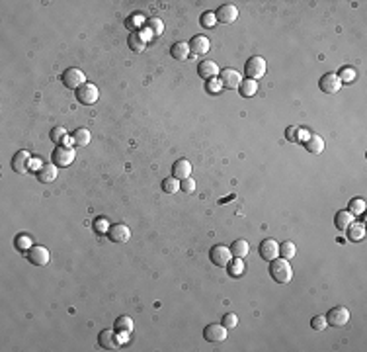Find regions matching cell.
Segmentation results:
<instances>
[{
  "instance_id": "cell-1",
  "label": "cell",
  "mask_w": 367,
  "mask_h": 352,
  "mask_svg": "<svg viewBox=\"0 0 367 352\" xmlns=\"http://www.w3.org/2000/svg\"><path fill=\"white\" fill-rule=\"evenodd\" d=\"M269 274L277 284H289L293 280V268L287 258H273L269 264Z\"/></svg>"
},
{
  "instance_id": "cell-2",
  "label": "cell",
  "mask_w": 367,
  "mask_h": 352,
  "mask_svg": "<svg viewBox=\"0 0 367 352\" xmlns=\"http://www.w3.org/2000/svg\"><path fill=\"white\" fill-rule=\"evenodd\" d=\"M61 82H63L67 88H70V90H78L82 84H86V77H84V73H82L80 69L70 67V69H67V71L61 75Z\"/></svg>"
},
{
  "instance_id": "cell-3",
  "label": "cell",
  "mask_w": 367,
  "mask_h": 352,
  "mask_svg": "<svg viewBox=\"0 0 367 352\" xmlns=\"http://www.w3.org/2000/svg\"><path fill=\"white\" fill-rule=\"evenodd\" d=\"M74 92H76L78 102L84 104V106H92V104H96L98 98H100V90H98V86L92 84V82L82 84V86H80L78 90H74Z\"/></svg>"
},
{
  "instance_id": "cell-4",
  "label": "cell",
  "mask_w": 367,
  "mask_h": 352,
  "mask_svg": "<svg viewBox=\"0 0 367 352\" xmlns=\"http://www.w3.org/2000/svg\"><path fill=\"white\" fill-rule=\"evenodd\" d=\"M74 158H76V153H74V149H72V147H67V145H57V149L53 151V162H55L57 166H61V168L70 166V164L74 162Z\"/></svg>"
},
{
  "instance_id": "cell-5",
  "label": "cell",
  "mask_w": 367,
  "mask_h": 352,
  "mask_svg": "<svg viewBox=\"0 0 367 352\" xmlns=\"http://www.w3.org/2000/svg\"><path fill=\"white\" fill-rule=\"evenodd\" d=\"M244 71H246V77L252 78V80L262 78L264 75H266V59H264V57H258V55H256V57H250V59L246 61Z\"/></svg>"
},
{
  "instance_id": "cell-6",
  "label": "cell",
  "mask_w": 367,
  "mask_h": 352,
  "mask_svg": "<svg viewBox=\"0 0 367 352\" xmlns=\"http://www.w3.org/2000/svg\"><path fill=\"white\" fill-rule=\"evenodd\" d=\"M326 321H328V325H332V327H344V325L350 321V311H348V307H344V305L332 307V309L326 313Z\"/></svg>"
},
{
  "instance_id": "cell-7",
  "label": "cell",
  "mask_w": 367,
  "mask_h": 352,
  "mask_svg": "<svg viewBox=\"0 0 367 352\" xmlns=\"http://www.w3.org/2000/svg\"><path fill=\"white\" fill-rule=\"evenodd\" d=\"M203 337H205V341H209V343H223V341H227V337H229V329L221 323H211V325H207L205 329H203Z\"/></svg>"
},
{
  "instance_id": "cell-8",
  "label": "cell",
  "mask_w": 367,
  "mask_h": 352,
  "mask_svg": "<svg viewBox=\"0 0 367 352\" xmlns=\"http://www.w3.org/2000/svg\"><path fill=\"white\" fill-rule=\"evenodd\" d=\"M215 18H217V22H221V24H233V22H236V18H238V8H236L234 4H223V6L217 8Z\"/></svg>"
},
{
  "instance_id": "cell-9",
  "label": "cell",
  "mask_w": 367,
  "mask_h": 352,
  "mask_svg": "<svg viewBox=\"0 0 367 352\" xmlns=\"http://www.w3.org/2000/svg\"><path fill=\"white\" fill-rule=\"evenodd\" d=\"M219 80H221L223 88H231V90H234V88H238V86H240L242 77H240V73H238V71L225 69V71H221V73H219Z\"/></svg>"
},
{
  "instance_id": "cell-10",
  "label": "cell",
  "mask_w": 367,
  "mask_h": 352,
  "mask_svg": "<svg viewBox=\"0 0 367 352\" xmlns=\"http://www.w3.org/2000/svg\"><path fill=\"white\" fill-rule=\"evenodd\" d=\"M318 86H320V90L326 92V94H336V92L342 88V80L338 78L336 73H326V75L320 78Z\"/></svg>"
},
{
  "instance_id": "cell-11",
  "label": "cell",
  "mask_w": 367,
  "mask_h": 352,
  "mask_svg": "<svg viewBox=\"0 0 367 352\" xmlns=\"http://www.w3.org/2000/svg\"><path fill=\"white\" fill-rule=\"evenodd\" d=\"M231 256H233V254H231V249L225 247V245H215L209 252L211 262H213L215 266H229Z\"/></svg>"
},
{
  "instance_id": "cell-12",
  "label": "cell",
  "mask_w": 367,
  "mask_h": 352,
  "mask_svg": "<svg viewBox=\"0 0 367 352\" xmlns=\"http://www.w3.org/2000/svg\"><path fill=\"white\" fill-rule=\"evenodd\" d=\"M30 162H32V155L28 151H18L12 158V170L18 174H28L30 170Z\"/></svg>"
},
{
  "instance_id": "cell-13",
  "label": "cell",
  "mask_w": 367,
  "mask_h": 352,
  "mask_svg": "<svg viewBox=\"0 0 367 352\" xmlns=\"http://www.w3.org/2000/svg\"><path fill=\"white\" fill-rule=\"evenodd\" d=\"M28 260L32 262V264H35V266H45V264H49V260H51V254H49V251L45 249V247H32L30 251H28Z\"/></svg>"
},
{
  "instance_id": "cell-14",
  "label": "cell",
  "mask_w": 367,
  "mask_h": 352,
  "mask_svg": "<svg viewBox=\"0 0 367 352\" xmlns=\"http://www.w3.org/2000/svg\"><path fill=\"white\" fill-rule=\"evenodd\" d=\"M107 237H109L113 243H127V241L131 239V229H129L125 223H117V225H111V227H109Z\"/></svg>"
},
{
  "instance_id": "cell-15",
  "label": "cell",
  "mask_w": 367,
  "mask_h": 352,
  "mask_svg": "<svg viewBox=\"0 0 367 352\" xmlns=\"http://www.w3.org/2000/svg\"><path fill=\"white\" fill-rule=\"evenodd\" d=\"M260 254H262L264 260H273L279 256V245L275 239H264L262 245H260Z\"/></svg>"
},
{
  "instance_id": "cell-16",
  "label": "cell",
  "mask_w": 367,
  "mask_h": 352,
  "mask_svg": "<svg viewBox=\"0 0 367 352\" xmlns=\"http://www.w3.org/2000/svg\"><path fill=\"white\" fill-rule=\"evenodd\" d=\"M172 176L178 178V180H184V178H190L192 176V162L186 160V158H180L174 162L172 166Z\"/></svg>"
},
{
  "instance_id": "cell-17",
  "label": "cell",
  "mask_w": 367,
  "mask_h": 352,
  "mask_svg": "<svg viewBox=\"0 0 367 352\" xmlns=\"http://www.w3.org/2000/svg\"><path fill=\"white\" fill-rule=\"evenodd\" d=\"M211 47V41L207 36H194L192 41H190V51L196 53V55H205Z\"/></svg>"
},
{
  "instance_id": "cell-18",
  "label": "cell",
  "mask_w": 367,
  "mask_h": 352,
  "mask_svg": "<svg viewBox=\"0 0 367 352\" xmlns=\"http://www.w3.org/2000/svg\"><path fill=\"white\" fill-rule=\"evenodd\" d=\"M57 164L55 162H45V164H41L39 166V170H37V180L39 182H43V184H49V182H53L55 178H57Z\"/></svg>"
},
{
  "instance_id": "cell-19",
  "label": "cell",
  "mask_w": 367,
  "mask_h": 352,
  "mask_svg": "<svg viewBox=\"0 0 367 352\" xmlns=\"http://www.w3.org/2000/svg\"><path fill=\"white\" fill-rule=\"evenodd\" d=\"M98 343H100V347H102V349H105V351H115V349L119 347V339H117V337H115V333H113V331H109V329H105V331H102V333H100Z\"/></svg>"
},
{
  "instance_id": "cell-20",
  "label": "cell",
  "mask_w": 367,
  "mask_h": 352,
  "mask_svg": "<svg viewBox=\"0 0 367 352\" xmlns=\"http://www.w3.org/2000/svg\"><path fill=\"white\" fill-rule=\"evenodd\" d=\"M198 73H200L201 78L211 80V78H217V75H219L221 71H219V67H217L215 61H201L200 67H198Z\"/></svg>"
},
{
  "instance_id": "cell-21",
  "label": "cell",
  "mask_w": 367,
  "mask_h": 352,
  "mask_svg": "<svg viewBox=\"0 0 367 352\" xmlns=\"http://www.w3.org/2000/svg\"><path fill=\"white\" fill-rule=\"evenodd\" d=\"M190 43H186V41H176L172 47H170V55L174 57V59H178V61H186L188 57H190Z\"/></svg>"
},
{
  "instance_id": "cell-22",
  "label": "cell",
  "mask_w": 367,
  "mask_h": 352,
  "mask_svg": "<svg viewBox=\"0 0 367 352\" xmlns=\"http://www.w3.org/2000/svg\"><path fill=\"white\" fill-rule=\"evenodd\" d=\"M90 139H92V135H90V131H88L86 127H78V129H74V133H72V143H74L76 147H86V145H90Z\"/></svg>"
},
{
  "instance_id": "cell-23",
  "label": "cell",
  "mask_w": 367,
  "mask_h": 352,
  "mask_svg": "<svg viewBox=\"0 0 367 352\" xmlns=\"http://www.w3.org/2000/svg\"><path fill=\"white\" fill-rule=\"evenodd\" d=\"M127 45H129V49L131 51L141 53V51H145V47H147V39H145L139 32H135V34H131V36L127 38Z\"/></svg>"
},
{
  "instance_id": "cell-24",
  "label": "cell",
  "mask_w": 367,
  "mask_h": 352,
  "mask_svg": "<svg viewBox=\"0 0 367 352\" xmlns=\"http://www.w3.org/2000/svg\"><path fill=\"white\" fill-rule=\"evenodd\" d=\"M238 92H240V96H242V98H252V96L258 92V82H256V80H252V78H246V80H242V82H240Z\"/></svg>"
},
{
  "instance_id": "cell-25",
  "label": "cell",
  "mask_w": 367,
  "mask_h": 352,
  "mask_svg": "<svg viewBox=\"0 0 367 352\" xmlns=\"http://www.w3.org/2000/svg\"><path fill=\"white\" fill-rule=\"evenodd\" d=\"M352 223H354V215H352L350 211H346V209H344V211H338L336 217H334V225H336L340 231H346Z\"/></svg>"
},
{
  "instance_id": "cell-26",
  "label": "cell",
  "mask_w": 367,
  "mask_h": 352,
  "mask_svg": "<svg viewBox=\"0 0 367 352\" xmlns=\"http://www.w3.org/2000/svg\"><path fill=\"white\" fill-rule=\"evenodd\" d=\"M305 147H307V151L313 153V155H320V153L324 151V139H322L320 135L313 133V135H309V139H307Z\"/></svg>"
},
{
  "instance_id": "cell-27",
  "label": "cell",
  "mask_w": 367,
  "mask_h": 352,
  "mask_svg": "<svg viewBox=\"0 0 367 352\" xmlns=\"http://www.w3.org/2000/svg\"><path fill=\"white\" fill-rule=\"evenodd\" d=\"M248 252H250V245H248L244 239H236V241L231 245V254H233L234 258H244Z\"/></svg>"
},
{
  "instance_id": "cell-28",
  "label": "cell",
  "mask_w": 367,
  "mask_h": 352,
  "mask_svg": "<svg viewBox=\"0 0 367 352\" xmlns=\"http://www.w3.org/2000/svg\"><path fill=\"white\" fill-rule=\"evenodd\" d=\"M115 331H119V333H133V329H135V323H133V319L131 317H127V315H121V317H117L115 319Z\"/></svg>"
},
{
  "instance_id": "cell-29",
  "label": "cell",
  "mask_w": 367,
  "mask_h": 352,
  "mask_svg": "<svg viewBox=\"0 0 367 352\" xmlns=\"http://www.w3.org/2000/svg\"><path fill=\"white\" fill-rule=\"evenodd\" d=\"M348 237H350V241H364V237H366V225L354 221L348 227Z\"/></svg>"
},
{
  "instance_id": "cell-30",
  "label": "cell",
  "mask_w": 367,
  "mask_h": 352,
  "mask_svg": "<svg viewBox=\"0 0 367 352\" xmlns=\"http://www.w3.org/2000/svg\"><path fill=\"white\" fill-rule=\"evenodd\" d=\"M145 30H147L151 36L158 38V36H162V32H164V22H162L160 18H151V20H147Z\"/></svg>"
},
{
  "instance_id": "cell-31",
  "label": "cell",
  "mask_w": 367,
  "mask_h": 352,
  "mask_svg": "<svg viewBox=\"0 0 367 352\" xmlns=\"http://www.w3.org/2000/svg\"><path fill=\"white\" fill-rule=\"evenodd\" d=\"M145 24H147V20H145V16H143V14H139V12H137V14H131V16L127 18V22H125V26H127V28H129L133 34H135L139 28H143Z\"/></svg>"
},
{
  "instance_id": "cell-32",
  "label": "cell",
  "mask_w": 367,
  "mask_h": 352,
  "mask_svg": "<svg viewBox=\"0 0 367 352\" xmlns=\"http://www.w3.org/2000/svg\"><path fill=\"white\" fill-rule=\"evenodd\" d=\"M162 190H164L166 194H176V192L180 190V180L174 178V176L164 178V180H162Z\"/></svg>"
},
{
  "instance_id": "cell-33",
  "label": "cell",
  "mask_w": 367,
  "mask_h": 352,
  "mask_svg": "<svg viewBox=\"0 0 367 352\" xmlns=\"http://www.w3.org/2000/svg\"><path fill=\"white\" fill-rule=\"evenodd\" d=\"M244 270H246V268H244L242 258H234L233 262H229V274H231V276H236V278H238V276L244 274Z\"/></svg>"
},
{
  "instance_id": "cell-34",
  "label": "cell",
  "mask_w": 367,
  "mask_h": 352,
  "mask_svg": "<svg viewBox=\"0 0 367 352\" xmlns=\"http://www.w3.org/2000/svg\"><path fill=\"white\" fill-rule=\"evenodd\" d=\"M338 78L342 80V84H344V82H354V80L358 78V73H356V69H354V67H344V69L340 71Z\"/></svg>"
},
{
  "instance_id": "cell-35",
  "label": "cell",
  "mask_w": 367,
  "mask_h": 352,
  "mask_svg": "<svg viewBox=\"0 0 367 352\" xmlns=\"http://www.w3.org/2000/svg\"><path fill=\"white\" fill-rule=\"evenodd\" d=\"M367 203L364 198H354V200L350 201V213L352 215H362L364 211H366Z\"/></svg>"
},
{
  "instance_id": "cell-36",
  "label": "cell",
  "mask_w": 367,
  "mask_h": 352,
  "mask_svg": "<svg viewBox=\"0 0 367 352\" xmlns=\"http://www.w3.org/2000/svg\"><path fill=\"white\" fill-rule=\"evenodd\" d=\"M295 252H297V249H295V245L291 243V241H285V243H281L279 245V254H281V258H293L295 256Z\"/></svg>"
},
{
  "instance_id": "cell-37",
  "label": "cell",
  "mask_w": 367,
  "mask_h": 352,
  "mask_svg": "<svg viewBox=\"0 0 367 352\" xmlns=\"http://www.w3.org/2000/svg\"><path fill=\"white\" fill-rule=\"evenodd\" d=\"M16 249L28 252L30 249H32V237H30V235H26V233L18 235V237H16Z\"/></svg>"
},
{
  "instance_id": "cell-38",
  "label": "cell",
  "mask_w": 367,
  "mask_h": 352,
  "mask_svg": "<svg viewBox=\"0 0 367 352\" xmlns=\"http://www.w3.org/2000/svg\"><path fill=\"white\" fill-rule=\"evenodd\" d=\"M311 327H313L315 331H318V333H322V331L328 327V321H326L324 315H315L313 321H311Z\"/></svg>"
},
{
  "instance_id": "cell-39",
  "label": "cell",
  "mask_w": 367,
  "mask_h": 352,
  "mask_svg": "<svg viewBox=\"0 0 367 352\" xmlns=\"http://www.w3.org/2000/svg\"><path fill=\"white\" fill-rule=\"evenodd\" d=\"M49 137H51L53 143H57V145L59 143H65L67 141V131L63 127H55V129H51V135Z\"/></svg>"
},
{
  "instance_id": "cell-40",
  "label": "cell",
  "mask_w": 367,
  "mask_h": 352,
  "mask_svg": "<svg viewBox=\"0 0 367 352\" xmlns=\"http://www.w3.org/2000/svg\"><path fill=\"white\" fill-rule=\"evenodd\" d=\"M94 229H96V233L105 235V233L109 231V221H107L105 217H98V219L94 221Z\"/></svg>"
},
{
  "instance_id": "cell-41",
  "label": "cell",
  "mask_w": 367,
  "mask_h": 352,
  "mask_svg": "<svg viewBox=\"0 0 367 352\" xmlns=\"http://www.w3.org/2000/svg\"><path fill=\"white\" fill-rule=\"evenodd\" d=\"M180 190H184L186 194H192L194 190H196V180L190 176V178H184V180H180Z\"/></svg>"
},
{
  "instance_id": "cell-42",
  "label": "cell",
  "mask_w": 367,
  "mask_h": 352,
  "mask_svg": "<svg viewBox=\"0 0 367 352\" xmlns=\"http://www.w3.org/2000/svg\"><path fill=\"white\" fill-rule=\"evenodd\" d=\"M223 325H225V327L231 331V329H234V327L238 325V317H236L234 313H227V315L223 317Z\"/></svg>"
},
{
  "instance_id": "cell-43",
  "label": "cell",
  "mask_w": 367,
  "mask_h": 352,
  "mask_svg": "<svg viewBox=\"0 0 367 352\" xmlns=\"http://www.w3.org/2000/svg\"><path fill=\"white\" fill-rule=\"evenodd\" d=\"M221 88H223V84H221L219 78H211V80H207V92H209V94H219Z\"/></svg>"
},
{
  "instance_id": "cell-44",
  "label": "cell",
  "mask_w": 367,
  "mask_h": 352,
  "mask_svg": "<svg viewBox=\"0 0 367 352\" xmlns=\"http://www.w3.org/2000/svg\"><path fill=\"white\" fill-rule=\"evenodd\" d=\"M215 22H217L215 12H205V14L201 16V24H203L205 28H213V26H215Z\"/></svg>"
},
{
  "instance_id": "cell-45",
  "label": "cell",
  "mask_w": 367,
  "mask_h": 352,
  "mask_svg": "<svg viewBox=\"0 0 367 352\" xmlns=\"http://www.w3.org/2000/svg\"><path fill=\"white\" fill-rule=\"evenodd\" d=\"M297 133H299V127L291 125V127H287V131H285V137H287L289 141H297Z\"/></svg>"
}]
</instances>
